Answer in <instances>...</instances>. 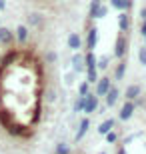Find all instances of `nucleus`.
Wrapping results in <instances>:
<instances>
[{"label":"nucleus","instance_id":"f257e3e1","mask_svg":"<svg viewBox=\"0 0 146 154\" xmlns=\"http://www.w3.org/2000/svg\"><path fill=\"white\" fill-rule=\"evenodd\" d=\"M104 14H106V6L100 4V0H92V4H90V12H88L90 20H94V18H102Z\"/></svg>","mask_w":146,"mask_h":154},{"label":"nucleus","instance_id":"f03ea898","mask_svg":"<svg viewBox=\"0 0 146 154\" xmlns=\"http://www.w3.org/2000/svg\"><path fill=\"white\" fill-rule=\"evenodd\" d=\"M134 110H136V104L132 102V100H128V102H126V104L122 106V108H120V112H118V118L122 120V122H126V120L132 118Z\"/></svg>","mask_w":146,"mask_h":154},{"label":"nucleus","instance_id":"7ed1b4c3","mask_svg":"<svg viewBox=\"0 0 146 154\" xmlns=\"http://www.w3.org/2000/svg\"><path fill=\"white\" fill-rule=\"evenodd\" d=\"M96 106H98V96L96 94H86L84 96V106H82V110H84L86 114H90V112H94Z\"/></svg>","mask_w":146,"mask_h":154},{"label":"nucleus","instance_id":"20e7f679","mask_svg":"<svg viewBox=\"0 0 146 154\" xmlns=\"http://www.w3.org/2000/svg\"><path fill=\"white\" fill-rule=\"evenodd\" d=\"M110 78L108 76H102V78L96 80V96H104L108 90H110Z\"/></svg>","mask_w":146,"mask_h":154},{"label":"nucleus","instance_id":"39448f33","mask_svg":"<svg viewBox=\"0 0 146 154\" xmlns=\"http://www.w3.org/2000/svg\"><path fill=\"white\" fill-rule=\"evenodd\" d=\"M126 48H128V42H126V38H124L122 34L116 38V46H114V56L116 58H122L124 54H126Z\"/></svg>","mask_w":146,"mask_h":154},{"label":"nucleus","instance_id":"423d86ee","mask_svg":"<svg viewBox=\"0 0 146 154\" xmlns=\"http://www.w3.org/2000/svg\"><path fill=\"white\" fill-rule=\"evenodd\" d=\"M14 40H16L18 44H24V42H28V28L24 26V24H20L16 28V34H14Z\"/></svg>","mask_w":146,"mask_h":154},{"label":"nucleus","instance_id":"0eeeda50","mask_svg":"<svg viewBox=\"0 0 146 154\" xmlns=\"http://www.w3.org/2000/svg\"><path fill=\"white\" fill-rule=\"evenodd\" d=\"M96 36H98V30H96L94 26H90L88 36H86V48H88V50H94V46H96Z\"/></svg>","mask_w":146,"mask_h":154},{"label":"nucleus","instance_id":"6e6552de","mask_svg":"<svg viewBox=\"0 0 146 154\" xmlns=\"http://www.w3.org/2000/svg\"><path fill=\"white\" fill-rule=\"evenodd\" d=\"M106 96V106H114L118 100V96H120V92H118V88H114V86H110V90L104 94Z\"/></svg>","mask_w":146,"mask_h":154},{"label":"nucleus","instance_id":"1a4fd4ad","mask_svg":"<svg viewBox=\"0 0 146 154\" xmlns=\"http://www.w3.org/2000/svg\"><path fill=\"white\" fill-rule=\"evenodd\" d=\"M88 128H90V120L84 118L82 122H80V128H78V132H76V138H74V140H76V142H80V140L84 138V134L88 132Z\"/></svg>","mask_w":146,"mask_h":154},{"label":"nucleus","instance_id":"9d476101","mask_svg":"<svg viewBox=\"0 0 146 154\" xmlns=\"http://www.w3.org/2000/svg\"><path fill=\"white\" fill-rule=\"evenodd\" d=\"M68 46H70L72 50H78L80 46H82V40H80V36L76 34V32H72V34L68 36Z\"/></svg>","mask_w":146,"mask_h":154},{"label":"nucleus","instance_id":"9b49d317","mask_svg":"<svg viewBox=\"0 0 146 154\" xmlns=\"http://www.w3.org/2000/svg\"><path fill=\"white\" fill-rule=\"evenodd\" d=\"M110 4L118 10H128V8H132V0H110Z\"/></svg>","mask_w":146,"mask_h":154},{"label":"nucleus","instance_id":"f8f14e48","mask_svg":"<svg viewBox=\"0 0 146 154\" xmlns=\"http://www.w3.org/2000/svg\"><path fill=\"white\" fill-rule=\"evenodd\" d=\"M138 94H140V88L136 84H130L128 88H126V98H128V100H136Z\"/></svg>","mask_w":146,"mask_h":154},{"label":"nucleus","instance_id":"ddd939ff","mask_svg":"<svg viewBox=\"0 0 146 154\" xmlns=\"http://www.w3.org/2000/svg\"><path fill=\"white\" fill-rule=\"evenodd\" d=\"M128 24H130V18L126 12H122L120 16H118V28L120 30H128Z\"/></svg>","mask_w":146,"mask_h":154},{"label":"nucleus","instance_id":"4468645a","mask_svg":"<svg viewBox=\"0 0 146 154\" xmlns=\"http://www.w3.org/2000/svg\"><path fill=\"white\" fill-rule=\"evenodd\" d=\"M112 128H114V120H104V122L98 126V132H100V134H108Z\"/></svg>","mask_w":146,"mask_h":154},{"label":"nucleus","instance_id":"2eb2a0df","mask_svg":"<svg viewBox=\"0 0 146 154\" xmlns=\"http://www.w3.org/2000/svg\"><path fill=\"white\" fill-rule=\"evenodd\" d=\"M84 64H86V68H96V56L92 54V50L86 52V56H84Z\"/></svg>","mask_w":146,"mask_h":154},{"label":"nucleus","instance_id":"dca6fc26","mask_svg":"<svg viewBox=\"0 0 146 154\" xmlns=\"http://www.w3.org/2000/svg\"><path fill=\"white\" fill-rule=\"evenodd\" d=\"M124 72H126V64L120 60V62L116 64V68H114V76H116L118 80H122L124 78Z\"/></svg>","mask_w":146,"mask_h":154},{"label":"nucleus","instance_id":"f3484780","mask_svg":"<svg viewBox=\"0 0 146 154\" xmlns=\"http://www.w3.org/2000/svg\"><path fill=\"white\" fill-rule=\"evenodd\" d=\"M72 66H74V70H82V66H84V56L74 54L72 56Z\"/></svg>","mask_w":146,"mask_h":154},{"label":"nucleus","instance_id":"a211bd4d","mask_svg":"<svg viewBox=\"0 0 146 154\" xmlns=\"http://www.w3.org/2000/svg\"><path fill=\"white\" fill-rule=\"evenodd\" d=\"M88 90H90V82H80V86H78V92H80V96H86L88 94Z\"/></svg>","mask_w":146,"mask_h":154},{"label":"nucleus","instance_id":"6ab92c4d","mask_svg":"<svg viewBox=\"0 0 146 154\" xmlns=\"http://www.w3.org/2000/svg\"><path fill=\"white\" fill-rule=\"evenodd\" d=\"M56 154H70V146H68V144H64V142H60L56 146Z\"/></svg>","mask_w":146,"mask_h":154},{"label":"nucleus","instance_id":"aec40b11","mask_svg":"<svg viewBox=\"0 0 146 154\" xmlns=\"http://www.w3.org/2000/svg\"><path fill=\"white\" fill-rule=\"evenodd\" d=\"M96 80H98L96 68H88V80H86V82H96Z\"/></svg>","mask_w":146,"mask_h":154},{"label":"nucleus","instance_id":"412c9836","mask_svg":"<svg viewBox=\"0 0 146 154\" xmlns=\"http://www.w3.org/2000/svg\"><path fill=\"white\" fill-rule=\"evenodd\" d=\"M96 66H98V68H100V70H104V68H106V66H108V58H106V56H102L100 60L96 62Z\"/></svg>","mask_w":146,"mask_h":154},{"label":"nucleus","instance_id":"4be33fe9","mask_svg":"<svg viewBox=\"0 0 146 154\" xmlns=\"http://www.w3.org/2000/svg\"><path fill=\"white\" fill-rule=\"evenodd\" d=\"M138 56H140V62H142V64H146V46H142V48H140Z\"/></svg>","mask_w":146,"mask_h":154},{"label":"nucleus","instance_id":"5701e85b","mask_svg":"<svg viewBox=\"0 0 146 154\" xmlns=\"http://www.w3.org/2000/svg\"><path fill=\"white\" fill-rule=\"evenodd\" d=\"M116 132H114V130H110V132H108V134H106V140H108V142H116Z\"/></svg>","mask_w":146,"mask_h":154},{"label":"nucleus","instance_id":"b1692460","mask_svg":"<svg viewBox=\"0 0 146 154\" xmlns=\"http://www.w3.org/2000/svg\"><path fill=\"white\" fill-rule=\"evenodd\" d=\"M140 32H142V36H146V18L142 20V26H140Z\"/></svg>","mask_w":146,"mask_h":154},{"label":"nucleus","instance_id":"393cba45","mask_svg":"<svg viewBox=\"0 0 146 154\" xmlns=\"http://www.w3.org/2000/svg\"><path fill=\"white\" fill-rule=\"evenodd\" d=\"M48 60H50V62H52V60H56V54H52V52H48Z\"/></svg>","mask_w":146,"mask_h":154},{"label":"nucleus","instance_id":"a878e982","mask_svg":"<svg viewBox=\"0 0 146 154\" xmlns=\"http://www.w3.org/2000/svg\"><path fill=\"white\" fill-rule=\"evenodd\" d=\"M116 154H126V148H124V146H120V148H118V152Z\"/></svg>","mask_w":146,"mask_h":154},{"label":"nucleus","instance_id":"bb28decb","mask_svg":"<svg viewBox=\"0 0 146 154\" xmlns=\"http://www.w3.org/2000/svg\"><path fill=\"white\" fill-rule=\"evenodd\" d=\"M140 16H142V20L146 18V8H142V10H140Z\"/></svg>","mask_w":146,"mask_h":154},{"label":"nucleus","instance_id":"cd10ccee","mask_svg":"<svg viewBox=\"0 0 146 154\" xmlns=\"http://www.w3.org/2000/svg\"><path fill=\"white\" fill-rule=\"evenodd\" d=\"M4 8H6V2H4V0H0V10H4Z\"/></svg>","mask_w":146,"mask_h":154},{"label":"nucleus","instance_id":"c85d7f7f","mask_svg":"<svg viewBox=\"0 0 146 154\" xmlns=\"http://www.w3.org/2000/svg\"><path fill=\"white\" fill-rule=\"evenodd\" d=\"M144 44H146V36H144Z\"/></svg>","mask_w":146,"mask_h":154},{"label":"nucleus","instance_id":"c756f323","mask_svg":"<svg viewBox=\"0 0 146 154\" xmlns=\"http://www.w3.org/2000/svg\"><path fill=\"white\" fill-rule=\"evenodd\" d=\"M100 154H106V152H100Z\"/></svg>","mask_w":146,"mask_h":154}]
</instances>
